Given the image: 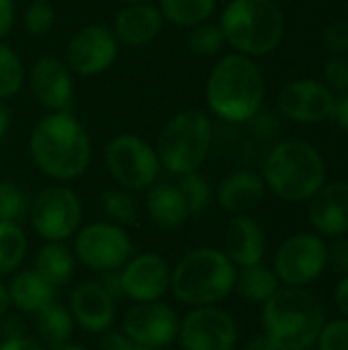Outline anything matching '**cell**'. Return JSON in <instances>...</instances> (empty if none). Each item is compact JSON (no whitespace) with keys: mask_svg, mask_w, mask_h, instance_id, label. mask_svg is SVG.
<instances>
[{"mask_svg":"<svg viewBox=\"0 0 348 350\" xmlns=\"http://www.w3.org/2000/svg\"><path fill=\"white\" fill-rule=\"evenodd\" d=\"M33 164L49 178L70 183L80 178L92 162V142L86 127L70 113L43 115L29 133Z\"/></svg>","mask_w":348,"mask_h":350,"instance_id":"cell-1","label":"cell"},{"mask_svg":"<svg viewBox=\"0 0 348 350\" xmlns=\"http://www.w3.org/2000/svg\"><path fill=\"white\" fill-rule=\"evenodd\" d=\"M205 100L217 119L234 125L250 123L265 100V78L256 62L236 51L222 55L207 76Z\"/></svg>","mask_w":348,"mask_h":350,"instance_id":"cell-2","label":"cell"},{"mask_svg":"<svg viewBox=\"0 0 348 350\" xmlns=\"http://www.w3.org/2000/svg\"><path fill=\"white\" fill-rule=\"evenodd\" d=\"M324 324L322 304L304 287H281L263 304L265 338L277 350H310Z\"/></svg>","mask_w":348,"mask_h":350,"instance_id":"cell-3","label":"cell"},{"mask_svg":"<svg viewBox=\"0 0 348 350\" xmlns=\"http://www.w3.org/2000/svg\"><path fill=\"white\" fill-rule=\"evenodd\" d=\"M263 180L283 201H310L326 185V162L310 142L283 139L267 154Z\"/></svg>","mask_w":348,"mask_h":350,"instance_id":"cell-4","label":"cell"},{"mask_svg":"<svg viewBox=\"0 0 348 350\" xmlns=\"http://www.w3.org/2000/svg\"><path fill=\"white\" fill-rule=\"evenodd\" d=\"M236 265L217 248H195L187 252L172 269L170 291L172 295L189 306H215L232 295L236 287Z\"/></svg>","mask_w":348,"mask_h":350,"instance_id":"cell-5","label":"cell"},{"mask_svg":"<svg viewBox=\"0 0 348 350\" xmlns=\"http://www.w3.org/2000/svg\"><path fill=\"white\" fill-rule=\"evenodd\" d=\"M217 25L226 43L252 59L275 51L285 33V18L275 0H232Z\"/></svg>","mask_w":348,"mask_h":350,"instance_id":"cell-6","label":"cell"},{"mask_svg":"<svg viewBox=\"0 0 348 350\" xmlns=\"http://www.w3.org/2000/svg\"><path fill=\"white\" fill-rule=\"evenodd\" d=\"M213 144V121L203 109H185L162 127L156 152L164 170L174 176L197 172Z\"/></svg>","mask_w":348,"mask_h":350,"instance_id":"cell-7","label":"cell"},{"mask_svg":"<svg viewBox=\"0 0 348 350\" xmlns=\"http://www.w3.org/2000/svg\"><path fill=\"white\" fill-rule=\"evenodd\" d=\"M105 166L111 178L129 193L148 191L160 176L156 146L135 133H119L105 146Z\"/></svg>","mask_w":348,"mask_h":350,"instance_id":"cell-8","label":"cell"},{"mask_svg":"<svg viewBox=\"0 0 348 350\" xmlns=\"http://www.w3.org/2000/svg\"><path fill=\"white\" fill-rule=\"evenodd\" d=\"M74 256L96 273L119 271L133 256V242L125 228L111 221H94L74 234Z\"/></svg>","mask_w":348,"mask_h":350,"instance_id":"cell-9","label":"cell"},{"mask_svg":"<svg viewBox=\"0 0 348 350\" xmlns=\"http://www.w3.org/2000/svg\"><path fill=\"white\" fill-rule=\"evenodd\" d=\"M29 219L43 242H66L80 230V197L66 185H51L31 201Z\"/></svg>","mask_w":348,"mask_h":350,"instance_id":"cell-10","label":"cell"},{"mask_svg":"<svg viewBox=\"0 0 348 350\" xmlns=\"http://www.w3.org/2000/svg\"><path fill=\"white\" fill-rule=\"evenodd\" d=\"M328 244L316 232H299L289 236L275 254L273 271L287 287H306L326 271Z\"/></svg>","mask_w":348,"mask_h":350,"instance_id":"cell-11","label":"cell"},{"mask_svg":"<svg viewBox=\"0 0 348 350\" xmlns=\"http://www.w3.org/2000/svg\"><path fill=\"white\" fill-rule=\"evenodd\" d=\"M240 338L238 322L217 306L193 308L178 328L183 350H234Z\"/></svg>","mask_w":348,"mask_h":350,"instance_id":"cell-12","label":"cell"},{"mask_svg":"<svg viewBox=\"0 0 348 350\" xmlns=\"http://www.w3.org/2000/svg\"><path fill=\"white\" fill-rule=\"evenodd\" d=\"M119 57V41L107 25L78 29L66 47V66L72 74L90 78L105 74Z\"/></svg>","mask_w":348,"mask_h":350,"instance_id":"cell-13","label":"cell"},{"mask_svg":"<svg viewBox=\"0 0 348 350\" xmlns=\"http://www.w3.org/2000/svg\"><path fill=\"white\" fill-rule=\"evenodd\" d=\"M180 318L172 306L160 301L135 304L123 318V334L148 349H164L178 338Z\"/></svg>","mask_w":348,"mask_h":350,"instance_id":"cell-14","label":"cell"},{"mask_svg":"<svg viewBox=\"0 0 348 350\" xmlns=\"http://www.w3.org/2000/svg\"><path fill=\"white\" fill-rule=\"evenodd\" d=\"M336 94L320 80L299 78L285 84L279 92V111L293 123L312 125L334 117Z\"/></svg>","mask_w":348,"mask_h":350,"instance_id":"cell-15","label":"cell"},{"mask_svg":"<svg viewBox=\"0 0 348 350\" xmlns=\"http://www.w3.org/2000/svg\"><path fill=\"white\" fill-rule=\"evenodd\" d=\"M119 277L123 297L135 304L160 301L170 291L172 267L156 252H142L131 256L123 269H119Z\"/></svg>","mask_w":348,"mask_h":350,"instance_id":"cell-16","label":"cell"},{"mask_svg":"<svg viewBox=\"0 0 348 350\" xmlns=\"http://www.w3.org/2000/svg\"><path fill=\"white\" fill-rule=\"evenodd\" d=\"M29 86L35 98L49 111H70L74 98V74L66 62L45 55L39 57L29 72Z\"/></svg>","mask_w":348,"mask_h":350,"instance_id":"cell-17","label":"cell"},{"mask_svg":"<svg viewBox=\"0 0 348 350\" xmlns=\"http://www.w3.org/2000/svg\"><path fill=\"white\" fill-rule=\"evenodd\" d=\"M70 314L74 324L90 334H105L115 324V299L98 281H84L70 295Z\"/></svg>","mask_w":348,"mask_h":350,"instance_id":"cell-18","label":"cell"},{"mask_svg":"<svg viewBox=\"0 0 348 350\" xmlns=\"http://www.w3.org/2000/svg\"><path fill=\"white\" fill-rule=\"evenodd\" d=\"M310 224L322 238H338L348 232V183H326L310 199Z\"/></svg>","mask_w":348,"mask_h":350,"instance_id":"cell-19","label":"cell"},{"mask_svg":"<svg viewBox=\"0 0 348 350\" xmlns=\"http://www.w3.org/2000/svg\"><path fill=\"white\" fill-rule=\"evenodd\" d=\"M164 29V16L152 2L123 4L113 16L111 31L119 43L129 47H144L152 43Z\"/></svg>","mask_w":348,"mask_h":350,"instance_id":"cell-20","label":"cell"},{"mask_svg":"<svg viewBox=\"0 0 348 350\" xmlns=\"http://www.w3.org/2000/svg\"><path fill=\"white\" fill-rule=\"evenodd\" d=\"M224 252L236 269L265 260L267 236L263 226L248 213L234 215L224 232Z\"/></svg>","mask_w":348,"mask_h":350,"instance_id":"cell-21","label":"cell"},{"mask_svg":"<svg viewBox=\"0 0 348 350\" xmlns=\"http://www.w3.org/2000/svg\"><path fill=\"white\" fill-rule=\"evenodd\" d=\"M267 187L263 174L254 170H236L222 178L215 191V201L222 211L230 215L250 213L265 199Z\"/></svg>","mask_w":348,"mask_h":350,"instance_id":"cell-22","label":"cell"},{"mask_svg":"<svg viewBox=\"0 0 348 350\" xmlns=\"http://www.w3.org/2000/svg\"><path fill=\"white\" fill-rule=\"evenodd\" d=\"M146 211L162 230H178L191 217L180 189L166 180H156L146 191Z\"/></svg>","mask_w":348,"mask_h":350,"instance_id":"cell-23","label":"cell"},{"mask_svg":"<svg viewBox=\"0 0 348 350\" xmlns=\"http://www.w3.org/2000/svg\"><path fill=\"white\" fill-rule=\"evenodd\" d=\"M55 291L43 277L35 273V269L18 271L8 283V293L12 308L23 314H35L39 308L55 301Z\"/></svg>","mask_w":348,"mask_h":350,"instance_id":"cell-24","label":"cell"},{"mask_svg":"<svg viewBox=\"0 0 348 350\" xmlns=\"http://www.w3.org/2000/svg\"><path fill=\"white\" fill-rule=\"evenodd\" d=\"M76 271V256L64 242H45L35 254V273L53 289L70 283Z\"/></svg>","mask_w":348,"mask_h":350,"instance_id":"cell-25","label":"cell"},{"mask_svg":"<svg viewBox=\"0 0 348 350\" xmlns=\"http://www.w3.org/2000/svg\"><path fill=\"white\" fill-rule=\"evenodd\" d=\"M33 326H35V332L39 334V338L49 349H53V347L70 342L76 324H74V318L68 308H64L57 301H51L33 314Z\"/></svg>","mask_w":348,"mask_h":350,"instance_id":"cell-26","label":"cell"},{"mask_svg":"<svg viewBox=\"0 0 348 350\" xmlns=\"http://www.w3.org/2000/svg\"><path fill=\"white\" fill-rule=\"evenodd\" d=\"M281 289V281L271 267L265 262H256L250 267H242L236 273V287L240 297L252 304H267Z\"/></svg>","mask_w":348,"mask_h":350,"instance_id":"cell-27","label":"cell"},{"mask_svg":"<svg viewBox=\"0 0 348 350\" xmlns=\"http://www.w3.org/2000/svg\"><path fill=\"white\" fill-rule=\"evenodd\" d=\"M156 6L160 8L164 23L193 29L213 16L217 0H158Z\"/></svg>","mask_w":348,"mask_h":350,"instance_id":"cell-28","label":"cell"},{"mask_svg":"<svg viewBox=\"0 0 348 350\" xmlns=\"http://www.w3.org/2000/svg\"><path fill=\"white\" fill-rule=\"evenodd\" d=\"M27 234L21 224L0 221V279L18 271L27 254Z\"/></svg>","mask_w":348,"mask_h":350,"instance_id":"cell-29","label":"cell"},{"mask_svg":"<svg viewBox=\"0 0 348 350\" xmlns=\"http://www.w3.org/2000/svg\"><path fill=\"white\" fill-rule=\"evenodd\" d=\"M176 187L180 189V193L185 197V203H187L191 217L203 215L209 209V205L213 203V189H211L209 180L199 170L183 174L180 180L176 183Z\"/></svg>","mask_w":348,"mask_h":350,"instance_id":"cell-30","label":"cell"},{"mask_svg":"<svg viewBox=\"0 0 348 350\" xmlns=\"http://www.w3.org/2000/svg\"><path fill=\"white\" fill-rule=\"evenodd\" d=\"M23 82H25L23 59L10 45L0 41V100L16 96L18 90L23 88Z\"/></svg>","mask_w":348,"mask_h":350,"instance_id":"cell-31","label":"cell"},{"mask_svg":"<svg viewBox=\"0 0 348 350\" xmlns=\"http://www.w3.org/2000/svg\"><path fill=\"white\" fill-rule=\"evenodd\" d=\"M103 211L111 224L129 226L137 219V203L125 189H109L103 195Z\"/></svg>","mask_w":348,"mask_h":350,"instance_id":"cell-32","label":"cell"},{"mask_svg":"<svg viewBox=\"0 0 348 350\" xmlns=\"http://www.w3.org/2000/svg\"><path fill=\"white\" fill-rule=\"evenodd\" d=\"M31 201L27 193L12 180H0V221L21 224L29 217Z\"/></svg>","mask_w":348,"mask_h":350,"instance_id":"cell-33","label":"cell"},{"mask_svg":"<svg viewBox=\"0 0 348 350\" xmlns=\"http://www.w3.org/2000/svg\"><path fill=\"white\" fill-rule=\"evenodd\" d=\"M187 43H189V49H191L193 55H197V57H213L224 49L226 37H224L219 25L207 21V23H201V25L191 29Z\"/></svg>","mask_w":348,"mask_h":350,"instance_id":"cell-34","label":"cell"},{"mask_svg":"<svg viewBox=\"0 0 348 350\" xmlns=\"http://www.w3.org/2000/svg\"><path fill=\"white\" fill-rule=\"evenodd\" d=\"M55 25V10L49 2H29L23 12V27L33 37L47 35Z\"/></svg>","mask_w":348,"mask_h":350,"instance_id":"cell-35","label":"cell"},{"mask_svg":"<svg viewBox=\"0 0 348 350\" xmlns=\"http://www.w3.org/2000/svg\"><path fill=\"white\" fill-rule=\"evenodd\" d=\"M318 350H348V320H334L324 324L318 336Z\"/></svg>","mask_w":348,"mask_h":350,"instance_id":"cell-36","label":"cell"},{"mask_svg":"<svg viewBox=\"0 0 348 350\" xmlns=\"http://www.w3.org/2000/svg\"><path fill=\"white\" fill-rule=\"evenodd\" d=\"M324 80L326 86L336 94V92H348V57L345 55H334L326 62L324 66Z\"/></svg>","mask_w":348,"mask_h":350,"instance_id":"cell-37","label":"cell"},{"mask_svg":"<svg viewBox=\"0 0 348 350\" xmlns=\"http://www.w3.org/2000/svg\"><path fill=\"white\" fill-rule=\"evenodd\" d=\"M326 269H330L332 273L347 277L348 275V238L338 236L332 238V242L328 244L326 250Z\"/></svg>","mask_w":348,"mask_h":350,"instance_id":"cell-38","label":"cell"},{"mask_svg":"<svg viewBox=\"0 0 348 350\" xmlns=\"http://www.w3.org/2000/svg\"><path fill=\"white\" fill-rule=\"evenodd\" d=\"M322 37H324L326 45L332 51H336L338 55L348 51V23L345 21H332L330 25H326Z\"/></svg>","mask_w":348,"mask_h":350,"instance_id":"cell-39","label":"cell"},{"mask_svg":"<svg viewBox=\"0 0 348 350\" xmlns=\"http://www.w3.org/2000/svg\"><path fill=\"white\" fill-rule=\"evenodd\" d=\"M101 350H156L148 349V347H142L137 342H133L131 338H127L123 332H105L103 336V342H101Z\"/></svg>","mask_w":348,"mask_h":350,"instance_id":"cell-40","label":"cell"},{"mask_svg":"<svg viewBox=\"0 0 348 350\" xmlns=\"http://www.w3.org/2000/svg\"><path fill=\"white\" fill-rule=\"evenodd\" d=\"M0 336L4 338H18L27 336V324L21 316H2L0 318Z\"/></svg>","mask_w":348,"mask_h":350,"instance_id":"cell-41","label":"cell"},{"mask_svg":"<svg viewBox=\"0 0 348 350\" xmlns=\"http://www.w3.org/2000/svg\"><path fill=\"white\" fill-rule=\"evenodd\" d=\"M14 21H16L14 0H0V41L12 31Z\"/></svg>","mask_w":348,"mask_h":350,"instance_id":"cell-42","label":"cell"},{"mask_svg":"<svg viewBox=\"0 0 348 350\" xmlns=\"http://www.w3.org/2000/svg\"><path fill=\"white\" fill-rule=\"evenodd\" d=\"M0 350H45L41 342H37L35 338L27 336H18V338H4L0 342Z\"/></svg>","mask_w":348,"mask_h":350,"instance_id":"cell-43","label":"cell"},{"mask_svg":"<svg viewBox=\"0 0 348 350\" xmlns=\"http://www.w3.org/2000/svg\"><path fill=\"white\" fill-rule=\"evenodd\" d=\"M107 293L117 301L119 297H123V289H121V277H119V271H109V273H101V281H98Z\"/></svg>","mask_w":348,"mask_h":350,"instance_id":"cell-44","label":"cell"},{"mask_svg":"<svg viewBox=\"0 0 348 350\" xmlns=\"http://www.w3.org/2000/svg\"><path fill=\"white\" fill-rule=\"evenodd\" d=\"M334 304H336L338 312L343 314V318L348 320V275L340 279V283L334 289Z\"/></svg>","mask_w":348,"mask_h":350,"instance_id":"cell-45","label":"cell"},{"mask_svg":"<svg viewBox=\"0 0 348 350\" xmlns=\"http://www.w3.org/2000/svg\"><path fill=\"white\" fill-rule=\"evenodd\" d=\"M336 121L340 123V127L348 133V92L343 94L340 100H336V111H334Z\"/></svg>","mask_w":348,"mask_h":350,"instance_id":"cell-46","label":"cell"},{"mask_svg":"<svg viewBox=\"0 0 348 350\" xmlns=\"http://www.w3.org/2000/svg\"><path fill=\"white\" fill-rule=\"evenodd\" d=\"M8 131H10V111H8L6 105L0 100V142L6 137Z\"/></svg>","mask_w":348,"mask_h":350,"instance_id":"cell-47","label":"cell"},{"mask_svg":"<svg viewBox=\"0 0 348 350\" xmlns=\"http://www.w3.org/2000/svg\"><path fill=\"white\" fill-rule=\"evenodd\" d=\"M10 308H12V301H10L8 285L0 283V318H2V316H6Z\"/></svg>","mask_w":348,"mask_h":350,"instance_id":"cell-48","label":"cell"},{"mask_svg":"<svg viewBox=\"0 0 348 350\" xmlns=\"http://www.w3.org/2000/svg\"><path fill=\"white\" fill-rule=\"evenodd\" d=\"M244 350H277L267 338H265V334L263 336H256V338H252L246 347H244Z\"/></svg>","mask_w":348,"mask_h":350,"instance_id":"cell-49","label":"cell"},{"mask_svg":"<svg viewBox=\"0 0 348 350\" xmlns=\"http://www.w3.org/2000/svg\"><path fill=\"white\" fill-rule=\"evenodd\" d=\"M51 350H88L82 345H74V342H66V345H59V347H53Z\"/></svg>","mask_w":348,"mask_h":350,"instance_id":"cell-50","label":"cell"},{"mask_svg":"<svg viewBox=\"0 0 348 350\" xmlns=\"http://www.w3.org/2000/svg\"><path fill=\"white\" fill-rule=\"evenodd\" d=\"M123 4H139V2H150V0H119Z\"/></svg>","mask_w":348,"mask_h":350,"instance_id":"cell-51","label":"cell"},{"mask_svg":"<svg viewBox=\"0 0 348 350\" xmlns=\"http://www.w3.org/2000/svg\"><path fill=\"white\" fill-rule=\"evenodd\" d=\"M29 2H49V0H29Z\"/></svg>","mask_w":348,"mask_h":350,"instance_id":"cell-52","label":"cell"},{"mask_svg":"<svg viewBox=\"0 0 348 350\" xmlns=\"http://www.w3.org/2000/svg\"><path fill=\"white\" fill-rule=\"evenodd\" d=\"M0 342H2V336H0Z\"/></svg>","mask_w":348,"mask_h":350,"instance_id":"cell-53","label":"cell"}]
</instances>
